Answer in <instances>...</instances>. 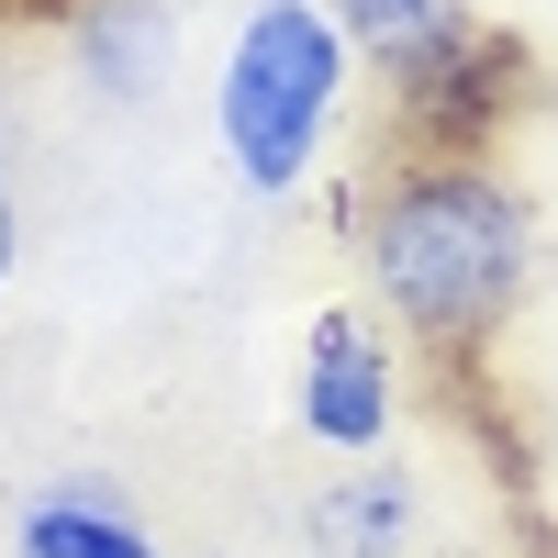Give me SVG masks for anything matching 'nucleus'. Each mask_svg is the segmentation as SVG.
Wrapping results in <instances>:
<instances>
[{
    "mask_svg": "<svg viewBox=\"0 0 558 558\" xmlns=\"http://www.w3.org/2000/svg\"><path fill=\"white\" fill-rule=\"evenodd\" d=\"M536 279V213L492 157H413L368 202V291L436 357H481Z\"/></svg>",
    "mask_w": 558,
    "mask_h": 558,
    "instance_id": "obj_1",
    "label": "nucleus"
},
{
    "mask_svg": "<svg viewBox=\"0 0 558 558\" xmlns=\"http://www.w3.org/2000/svg\"><path fill=\"white\" fill-rule=\"evenodd\" d=\"M347 68H357V45L336 34L324 0H257L235 23V45L213 68V146L257 202H291L313 179L324 134L347 112Z\"/></svg>",
    "mask_w": 558,
    "mask_h": 558,
    "instance_id": "obj_2",
    "label": "nucleus"
},
{
    "mask_svg": "<svg viewBox=\"0 0 558 558\" xmlns=\"http://www.w3.org/2000/svg\"><path fill=\"white\" fill-rule=\"evenodd\" d=\"M291 402H302V436H313L324 458H368V447H391L402 380H391V347H380V324H368V313H313Z\"/></svg>",
    "mask_w": 558,
    "mask_h": 558,
    "instance_id": "obj_3",
    "label": "nucleus"
},
{
    "mask_svg": "<svg viewBox=\"0 0 558 558\" xmlns=\"http://www.w3.org/2000/svg\"><path fill=\"white\" fill-rule=\"evenodd\" d=\"M402 89V123H413V146L425 157H492V134L502 112H514V89H525V57H514V34H481V23H458L447 45Z\"/></svg>",
    "mask_w": 558,
    "mask_h": 558,
    "instance_id": "obj_4",
    "label": "nucleus"
},
{
    "mask_svg": "<svg viewBox=\"0 0 558 558\" xmlns=\"http://www.w3.org/2000/svg\"><path fill=\"white\" fill-rule=\"evenodd\" d=\"M12 558H168L146 536V514L112 492V481H45L23 514H12Z\"/></svg>",
    "mask_w": 558,
    "mask_h": 558,
    "instance_id": "obj_5",
    "label": "nucleus"
},
{
    "mask_svg": "<svg viewBox=\"0 0 558 558\" xmlns=\"http://www.w3.org/2000/svg\"><path fill=\"white\" fill-rule=\"evenodd\" d=\"M68 57H78V78L101 89V101H157V78L179 57L168 0H78L68 12Z\"/></svg>",
    "mask_w": 558,
    "mask_h": 558,
    "instance_id": "obj_6",
    "label": "nucleus"
},
{
    "mask_svg": "<svg viewBox=\"0 0 558 558\" xmlns=\"http://www.w3.org/2000/svg\"><path fill=\"white\" fill-rule=\"evenodd\" d=\"M402 547H413V481L391 458H357L313 502V558H402Z\"/></svg>",
    "mask_w": 558,
    "mask_h": 558,
    "instance_id": "obj_7",
    "label": "nucleus"
},
{
    "mask_svg": "<svg viewBox=\"0 0 558 558\" xmlns=\"http://www.w3.org/2000/svg\"><path fill=\"white\" fill-rule=\"evenodd\" d=\"M324 12H336V34L357 45V57H380L391 78H413V68H425L458 23H470L458 0H324Z\"/></svg>",
    "mask_w": 558,
    "mask_h": 558,
    "instance_id": "obj_8",
    "label": "nucleus"
},
{
    "mask_svg": "<svg viewBox=\"0 0 558 558\" xmlns=\"http://www.w3.org/2000/svg\"><path fill=\"white\" fill-rule=\"evenodd\" d=\"M12 257H23V213H12V191H0V279H12Z\"/></svg>",
    "mask_w": 558,
    "mask_h": 558,
    "instance_id": "obj_9",
    "label": "nucleus"
},
{
    "mask_svg": "<svg viewBox=\"0 0 558 558\" xmlns=\"http://www.w3.org/2000/svg\"><path fill=\"white\" fill-rule=\"evenodd\" d=\"M23 12H57V23H68L78 0H0V23H23Z\"/></svg>",
    "mask_w": 558,
    "mask_h": 558,
    "instance_id": "obj_10",
    "label": "nucleus"
}]
</instances>
